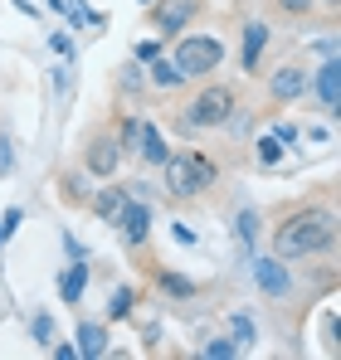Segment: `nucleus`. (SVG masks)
<instances>
[{
    "label": "nucleus",
    "instance_id": "f257e3e1",
    "mask_svg": "<svg viewBox=\"0 0 341 360\" xmlns=\"http://www.w3.org/2000/svg\"><path fill=\"white\" fill-rule=\"evenodd\" d=\"M337 243V214L332 210H292L273 229V253L278 258H317Z\"/></svg>",
    "mask_w": 341,
    "mask_h": 360
},
{
    "label": "nucleus",
    "instance_id": "f03ea898",
    "mask_svg": "<svg viewBox=\"0 0 341 360\" xmlns=\"http://www.w3.org/2000/svg\"><path fill=\"white\" fill-rule=\"evenodd\" d=\"M166 166V190L175 200H185V195H205L210 185H215V166L200 156V151H175L161 161Z\"/></svg>",
    "mask_w": 341,
    "mask_h": 360
},
{
    "label": "nucleus",
    "instance_id": "7ed1b4c3",
    "mask_svg": "<svg viewBox=\"0 0 341 360\" xmlns=\"http://www.w3.org/2000/svg\"><path fill=\"white\" fill-rule=\"evenodd\" d=\"M234 103H239V93L229 88V83H210V88H200L195 98H190V112H185V127H225L234 117Z\"/></svg>",
    "mask_w": 341,
    "mask_h": 360
},
{
    "label": "nucleus",
    "instance_id": "20e7f679",
    "mask_svg": "<svg viewBox=\"0 0 341 360\" xmlns=\"http://www.w3.org/2000/svg\"><path fill=\"white\" fill-rule=\"evenodd\" d=\"M170 63H175L185 78H205V73H215V68L225 63V44L210 39V34H185V39L175 44V59Z\"/></svg>",
    "mask_w": 341,
    "mask_h": 360
},
{
    "label": "nucleus",
    "instance_id": "39448f33",
    "mask_svg": "<svg viewBox=\"0 0 341 360\" xmlns=\"http://www.w3.org/2000/svg\"><path fill=\"white\" fill-rule=\"evenodd\" d=\"M117 146L132 151V156H142V161H156V166L170 156L166 141H161V131H156L151 122H142V117H127L122 127H117Z\"/></svg>",
    "mask_w": 341,
    "mask_h": 360
},
{
    "label": "nucleus",
    "instance_id": "423d86ee",
    "mask_svg": "<svg viewBox=\"0 0 341 360\" xmlns=\"http://www.w3.org/2000/svg\"><path fill=\"white\" fill-rule=\"evenodd\" d=\"M83 166H88V176L113 180V171L122 166V146H117V136H93L88 151H83Z\"/></svg>",
    "mask_w": 341,
    "mask_h": 360
},
{
    "label": "nucleus",
    "instance_id": "0eeeda50",
    "mask_svg": "<svg viewBox=\"0 0 341 360\" xmlns=\"http://www.w3.org/2000/svg\"><path fill=\"white\" fill-rule=\"evenodd\" d=\"M113 224L122 229L127 248H142V243H147V234H151V210H147L142 200H127V205L117 210V219H113Z\"/></svg>",
    "mask_w": 341,
    "mask_h": 360
},
{
    "label": "nucleus",
    "instance_id": "6e6552de",
    "mask_svg": "<svg viewBox=\"0 0 341 360\" xmlns=\"http://www.w3.org/2000/svg\"><path fill=\"white\" fill-rule=\"evenodd\" d=\"M190 20H195V0H161L151 10V25L161 30V39H175L180 30H190Z\"/></svg>",
    "mask_w": 341,
    "mask_h": 360
},
{
    "label": "nucleus",
    "instance_id": "1a4fd4ad",
    "mask_svg": "<svg viewBox=\"0 0 341 360\" xmlns=\"http://www.w3.org/2000/svg\"><path fill=\"white\" fill-rule=\"evenodd\" d=\"M302 93H307V68H297V63L273 68V78H268V98H273V103H292V98H302Z\"/></svg>",
    "mask_w": 341,
    "mask_h": 360
},
{
    "label": "nucleus",
    "instance_id": "9d476101",
    "mask_svg": "<svg viewBox=\"0 0 341 360\" xmlns=\"http://www.w3.org/2000/svg\"><path fill=\"white\" fill-rule=\"evenodd\" d=\"M254 283H259L268 297H287V288H292V283H287V268L278 258H259V263H254Z\"/></svg>",
    "mask_w": 341,
    "mask_h": 360
},
{
    "label": "nucleus",
    "instance_id": "9b49d317",
    "mask_svg": "<svg viewBox=\"0 0 341 360\" xmlns=\"http://www.w3.org/2000/svg\"><path fill=\"white\" fill-rule=\"evenodd\" d=\"M337 78H341V63L337 59H327L322 68H317V98H322V108L337 117L341 112V93H337Z\"/></svg>",
    "mask_w": 341,
    "mask_h": 360
},
{
    "label": "nucleus",
    "instance_id": "f8f14e48",
    "mask_svg": "<svg viewBox=\"0 0 341 360\" xmlns=\"http://www.w3.org/2000/svg\"><path fill=\"white\" fill-rule=\"evenodd\" d=\"M264 44H268V25H264V20H249V25H244V54H239V63H244L249 73L259 68V54H264Z\"/></svg>",
    "mask_w": 341,
    "mask_h": 360
},
{
    "label": "nucleus",
    "instance_id": "ddd939ff",
    "mask_svg": "<svg viewBox=\"0 0 341 360\" xmlns=\"http://www.w3.org/2000/svg\"><path fill=\"white\" fill-rule=\"evenodd\" d=\"M103 351H108V331H103L98 321H83V326H78V356L98 360Z\"/></svg>",
    "mask_w": 341,
    "mask_h": 360
},
{
    "label": "nucleus",
    "instance_id": "4468645a",
    "mask_svg": "<svg viewBox=\"0 0 341 360\" xmlns=\"http://www.w3.org/2000/svg\"><path fill=\"white\" fill-rule=\"evenodd\" d=\"M122 205H127V195H122L117 185H103V190L93 195V214H98V219H117Z\"/></svg>",
    "mask_w": 341,
    "mask_h": 360
},
{
    "label": "nucleus",
    "instance_id": "2eb2a0df",
    "mask_svg": "<svg viewBox=\"0 0 341 360\" xmlns=\"http://www.w3.org/2000/svg\"><path fill=\"white\" fill-rule=\"evenodd\" d=\"M83 283H88V268H83V263H73V268L58 278V292H63V302H78V297H83Z\"/></svg>",
    "mask_w": 341,
    "mask_h": 360
},
{
    "label": "nucleus",
    "instance_id": "dca6fc26",
    "mask_svg": "<svg viewBox=\"0 0 341 360\" xmlns=\"http://www.w3.org/2000/svg\"><path fill=\"white\" fill-rule=\"evenodd\" d=\"M147 73H151V83H156V88H180V83H185V73H180L175 63H161V59H151Z\"/></svg>",
    "mask_w": 341,
    "mask_h": 360
},
{
    "label": "nucleus",
    "instance_id": "f3484780",
    "mask_svg": "<svg viewBox=\"0 0 341 360\" xmlns=\"http://www.w3.org/2000/svg\"><path fill=\"white\" fill-rule=\"evenodd\" d=\"M239 243H244V248L259 243V210H244V214H239Z\"/></svg>",
    "mask_w": 341,
    "mask_h": 360
},
{
    "label": "nucleus",
    "instance_id": "a211bd4d",
    "mask_svg": "<svg viewBox=\"0 0 341 360\" xmlns=\"http://www.w3.org/2000/svg\"><path fill=\"white\" fill-rule=\"evenodd\" d=\"M254 156H259V166H278V161H283L278 136H259V151H254Z\"/></svg>",
    "mask_w": 341,
    "mask_h": 360
},
{
    "label": "nucleus",
    "instance_id": "6ab92c4d",
    "mask_svg": "<svg viewBox=\"0 0 341 360\" xmlns=\"http://www.w3.org/2000/svg\"><path fill=\"white\" fill-rule=\"evenodd\" d=\"M229 326H234V346H254V321H249L244 311H234Z\"/></svg>",
    "mask_w": 341,
    "mask_h": 360
},
{
    "label": "nucleus",
    "instance_id": "aec40b11",
    "mask_svg": "<svg viewBox=\"0 0 341 360\" xmlns=\"http://www.w3.org/2000/svg\"><path fill=\"white\" fill-rule=\"evenodd\" d=\"M127 311H132V292H127V288H117L113 302H108V316H113V321H122Z\"/></svg>",
    "mask_w": 341,
    "mask_h": 360
},
{
    "label": "nucleus",
    "instance_id": "412c9836",
    "mask_svg": "<svg viewBox=\"0 0 341 360\" xmlns=\"http://www.w3.org/2000/svg\"><path fill=\"white\" fill-rule=\"evenodd\" d=\"M161 288H166L170 297H195V283H185V278H175V273L161 278Z\"/></svg>",
    "mask_w": 341,
    "mask_h": 360
},
{
    "label": "nucleus",
    "instance_id": "4be33fe9",
    "mask_svg": "<svg viewBox=\"0 0 341 360\" xmlns=\"http://www.w3.org/2000/svg\"><path fill=\"white\" fill-rule=\"evenodd\" d=\"M234 351H239V346H234V341H225V336L205 346V356H210V360H225V356H234Z\"/></svg>",
    "mask_w": 341,
    "mask_h": 360
},
{
    "label": "nucleus",
    "instance_id": "5701e85b",
    "mask_svg": "<svg viewBox=\"0 0 341 360\" xmlns=\"http://www.w3.org/2000/svg\"><path fill=\"white\" fill-rule=\"evenodd\" d=\"M312 5H317V0H278L283 15H312Z\"/></svg>",
    "mask_w": 341,
    "mask_h": 360
},
{
    "label": "nucleus",
    "instance_id": "b1692460",
    "mask_svg": "<svg viewBox=\"0 0 341 360\" xmlns=\"http://www.w3.org/2000/svg\"><path fill=\"white\" fill-rule=\"evenodd\" d=\"M63 200H88V190H83V180H63Z\"/></svg>",
    "mask_w": 341,
    "mask_h": 360
},
{
    "label": "nucleus",
    "instance_id": "393cba45",
    "mask_svg": "<svg viewBox=\"0 0 341 360\" xmlns=\"http://www.w3.org/2000/svg\"><path fill=\"white\" fill-rule=\"evenodd\" d=\"M156 54H161V44H156V39H147V44H137V59H142V63H151Z\"/></svg>",
    "mask_w": 341,
    "mask_h": 360
},
{
    "label": "nucleus",
    "instance_id": "a878e982",
    "mask_svg": "<svg viewBox=\"0 0 341 360\" xmlns=\"http://www.w3.org/2000/svg\"><path fill=\"white\" fill-rule=\"evenodd\" d=\"M49 331H54V326H49V316H35V336H39V341H49Z\"/></svg>",
    "mask_w": 341,
    "mask_h": 360
},
{
    "label": "nucleus",
    "instance_id": "bb28decb",
    "mask_svg": "<svg viewBox=\"0 0 341 360\" xmlns=\"http://www.w3.org/2000/svg\"><path fill=\"white\" fill-rule=\"evenodd\" d=\"M327 5H337V0H327Z\"/></svg>",
    "mask_w": 341,
    "mask_h": 360
}]
</instances>
